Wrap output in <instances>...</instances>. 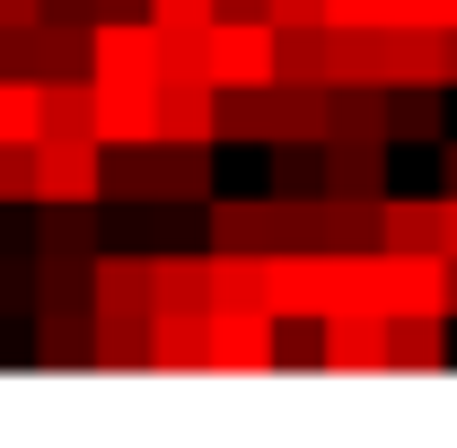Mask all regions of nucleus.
<instances>
[{
	"instance_id": "7",
	"label": "nucleus",
	"mask_w": 457,
	"mask_h": 448,
	"mask_svg": "<svg viewBox=\"0 0 457 448\" xmlns=\"http://www.w3.org/2000/svg\"><path fill=\"white\" fill-rule=\"evenodd\" d=\"M326 335H317V361L326 369H387V317L378 308H335V317H317Z\"/></svg>"
},
{
	"instance_id": "35",
	"label": "nucleus",
	"mask_w": 457,
	"mask_h": 448,
	"mask_svg": "<svg viewBox=\"0 0 457 448\" xmlns=\"http://www.w3.org/2000/svg\"><path fill=\"white\" fill-rule=\"evenodd\" d=\"M97 18H141V0H88V27Z\"/></svg>"
},
{
	"instance_id": "29",
	"label": "nucleus",
	"mask_w": 457,
	"mask_h": 448,
	"mask_svg": "<svg viewBox=\"0 0 457 448\" xmlns=\"http://www.w3.org/2000/svg\"><path fill=\"white\" fill-rule=\"evenodd\" d=\"M141 18H150V27H203L212 0H141Z\"/></svg>"
},
{
	"instance_id": "34",
	"label": "nucleus",
	"mask_w": 457,
	"mask_h": 448,
	"mask_svg": "<svg viewBox=\"0 0 457 448\" xmlns=\"http://www.w3.org/2000/svg\"><path fill=\"white\" fill-rule=\"evenodd\" d=\"M440 88H457V27H440Z\"/></svg>"
},
{
	"instance_id": "27",
	"label": "nucleus",
	"mask_w": 457,
	"mask_h": 448,
	"mask_svg": "<svg viewBox=\"0 0 457 448\" xmlns=\"http://www.w3.org/2000/svg\"><path fill=\"white\" fill-rule=\"evenodd\" d=\"M0 203H36V141H0Z\"/></svg>"
},
{
	"instance_id": "25",
	"label": "nucleus",
	"mask_w": 457,
	"mask_h": 448,
	"mask_svg": "<svg viewBox=\"0 0 457 448\" xmlns=\"http://www.w3.org/2000/svg\"><path fill=\"white\" fill-rule=\"evenodd\" d=\"M273 150V194H326V159H317V141H264Z\"/></svg>"
},
{
	"instance_id": "12",
	"label": "nucleus",
	"mask_w": 457,
	"mask_h": 448,
	"mask_svg": "<svg viewBox=\"0 0 457 448\" xmlns=\"http://www.w3.org/2000/svg\"><path fill=\"white\" fill-rule=\"evenodd\" d=\"M264 132L273 141H326V79H264Z\"/></svg>"
},
{
	"instance_id": "11",
	"label": "nucleus",
	"mask_w": 457,
	"mask_h": 448,
	"mask_svg": "<svg viewBox=\"0 0 457 448\" xmlns=\"http://www.w3.org/2000/svg\"><path fill=\"white\" fill-rule=\"evenodd\" d=\"M88 317H132V326H150L141 255H88Z\"/></svg>"
},
{
	"instance_id": "14",
	"label": "nucleus",
	"mask_w": 457,
	"mask_h": 448,
	"mask_svg": "<svg viewBox=\"0 0 457 448\" xmlns=\"http://www.w3.org/2000/svg\"><path fill=\"white\" fill-rule=\"evenodd\" d=\"M317 159H326V194H352V203L387 194V141H317Z\"/></svg>"
},
{
	"instance_id": "22",
	"label": "nucleus",
	"mask_w": 457,
	"mask_h": 448,
	"mask_svg": "<svg viewBox=\"0 0 457 448\" xmlns=\"http://www.w3.org/2000/svg\"><path fill=\"white\" fill-rule=\"evenodd\" d=\"M317 246H335V255H370V246H378V203L317 194Z\"/></svg>"
},
{
	"instance_id": "5",
	"label": "nucleus",
	"mask_w": 457,
	"mask_h": 448,
	"mask_svg": "<svg viewBox=\"0 0 457 448\" xmlns=\"http://www.w3.org/2000/svg\"><path fill=\"white\" fill-rule=\"evenodd\" d=\"M36 203H106L97 141H36Z\"/></svg>"
},
{
	"instance_id": "26",
	"label": "nucleus",
	"mask_w": 457,
	"mask_h": 448,
	"mask_svg": "<svg viewBox=\"0 0 457 448\" xmlns=\"http://www.w3.org/2000/svg\"><path fill=\"white\" fill-rule=\"evenodd\" d=\"M0 141H36V79L0 71Z\"/></svg>"
},
{
	"instance_id": "6",
	"label": "nucleus",
	"mask_w": 457,
	"mask_h": 448,
	"mask_svg": "<svg viewBox=\"0 0 457 448\" xmlns=\"http://www.w3.org/2000/svg\"><path fill=\"white\" fill-rule=\"evenodd\" d=\"M212 141H141V203H203Z\"/></svg>"
},
{
	"instance_id": "30",
	"label": "nucleus",
	"mask_w": 457,
	"mask_h": 448,
	"mask_svg": "<svg viewBox=\"0 0 457 448\" xmlns=\"http://www.w3.org/2000/svg\"><path fill=\"white\" fill-rule=\"evenodd\" d=\"M9 317H27V264L0 255V326H9Z\"/></svg>"
},
{
	"instance_id": "8",
	"label": "nucleus",
	"mask_w": 457,
	"mask_h": 448,
	"mask_svg": "<svg viewBox=\"0 0 457 448\" xmlns=\"http://www.w3.org/2000/svg\"><path fill=\"white\" fill-rule=\"evenodd\" d=\"M88 132L97 150L150 141V79H88Z\"/></svg>"
},
{
	"instance_id": "9",
	"label": "nucleus",
	"mask_w": 457,
	"mask_h": 448,
	"mask_svg": "<svg viewBox=\"0 0 457 448\" xmlns=\"http://www.w3.org/2000/svg\"><path fill=\"white\" fill-rule=\"evenodd\" d=\"M150 141H212V79H150Z\"/></svg>"
},
{
	"instance_id": "16",
	"label": "nucleus",
	"mask_w": 457,
	"mask_h": 448,
	"mask_svg": "<svg viewBox=\"0 0 457 448\" xmlns=\"http://www.w3.org/2000/svg\"><path fill=\"white\" fill-rule=\"evenodd\" d=\"M449 132V88H387V150H431Z\"/></svg>"
},
{
	"instance_id": "31",
	"label": "nucleus",
	"mask_w": 457,
	"mask_h": 448,
	"mask_svg": "<svg viewBox=\"0 0 457 448\" xmlns=\"http://www.w3.org/2000/svg\"><path fill=\"white\" fill-rule=\"evenodd\" d=\"M18 27H36V0H0V36H18Z\"/></svg>"
},
{
	"instance_id": "3",
	"label": "nucleus",
	"mask_w": 457,
	"mask_h": 448,
	"mask_svg": "<svg viewBox=\"0 0 457 448\" xmlns=\"http://www.w3.org/2000/svg\"><path fill=\"white\" fill-rule=\"evenodd\" d=\"M203 79L264 88L273 79V18H203Z\"/></svg>"
},
{
	"instance_id": "2",
	"label": "nucleus",
	"mask_w": 457,
	"mask_h": 448,
	"mask_svg": "<svg viewBox=\"0 0 457 448\" xmlns=\"http://www.w3.org/2000/svg\"><path fill=\"white\" fill-rule=\"evenodd\" d=\"M273 361H282V326H273V308H228V299L203 308V369L264 378Z\"/></svg>"
},
{
	"instance_id": "24",
	"label": "nucleus",
	"mask_w": 457,
	"mask_h": 448,
	"mask_svg": "<svg viewBox=\"0 0 457 448\" xmlns=\"http://www.w3.org/2000/svg\"><path fill=\"white\" fill-rule=\"evenodd\" d=\"M273 79H326V18L273 27Z\"/></svg>"
},
{
	"instance_id": "17",
	"label": "nucleus",
	"mask_w": 457,
	"mask_h": 448,
	"mask_svg": "<svg viewBox=\"0 0 457 448\" xmlns=\"http://www.w3.org/2000/svg\"><path fill=\"white\" fill-rule=\"evenodd\" d=\"M378 246H404V255H440V194H378Z\"/></svg>"
},
{
	"instance_id": "18",
	"label": "nucleus",
	"mask_w": 457,
	"mask_h": 448,
	"mask_svg": "<svg viewBox=\"0 0 457 448\" xmlns=\"http://www.w3.org/2000/svg\"><path fill=\"white\" fill-rule=\"evenodd\" d=\"M387 369L440 378L449 369V317H387Z\"/></svg>"
},
{
	"instance_id": "23",
	"label": "nucleus",
	"mask_w": 457,
	"mask_h": 448,
	"mask_svg": "<svg viewBox=\"0 0 457 448\" xmlns=\"http://www.w3.org/2000/svg\"><path fill=\"white\" fill-rule=\"evenodd\" d=\"M212 255V246H203ZM212 299L228 308H273V281H264V255H212ZM282 326V317H273Z\"/></svg>"
},
{
	"instance_id": "21",
	"label": "nucleus",
	"mask_w": 457,
	"mask_h": 448,
	"mask_svg": "<svg viewBox=\"0 0 457 448\" xmlns=\"http://www.w3.org/2000/svg\"><path fill=\"white\" fill-rule=\"evenodd\" d=\"M36 141H97L88 132V71L79 79H36Z\"/></svg>"
},
{
	"instance_id": "4",
	"label": "nucleus",
	"mask_w": 457,
	"mask_h": 448,
	"mask_svg": "<svg viewBox=\"0 0 457 448\" xmlns=\"http://www.w3.org/2000/svg\"><path fill=\"white\" fill-rule=\"evenodd\" d=\"M212 212H203V237H212V255H273L282 246V203L264 194V203H246V194H203Z\"/></svg>"
},
{
	"instance_id": "10",
	"label": "nucleus",
	"mask_w": 457,
	"mask_h": 448,
	"mask_svg": "<svg viewBox=\"0 0 457 448\" xmlns=\"http://www.w3.org/2000/svg\"><path fill=\"white\" fill-rule=\"evenodd\" d=\"M370 71H378V88H431L440 79V36L431 27H378Z\"/></svg>"
},
{
	"instance_id": "13",
	"label": "nucleus",
	"mask_w": 457,
	"mask_h": 448,
	"mask_svg": "<svg viewBox=\"0 0 457 448\" xmlns=\"http://www.w3.org/2000/svg\"><path fill=\"white\" fill-rule=\"evenodd\" d=\"M18 71H27V79H79V71H88V27L36 18V27L18 36Z\"/></svg>"
},
{
	"instance_id": "36",
	"label": "nucleus",
	"mask_w": 457,
	"mask_h": 448,
	"mask_svg": "<svg viewBox=\"0 0 457 448\" xmlns=\"http://www.w3.org/2000/svg\"><path fill=\"white\" fill-rule=\"evenodd\" d=\"M449 317H457V255H449Z\"/></svg>"
},
{
	"instance_id": "32",
	"label": "nucleus",
	"mask_w": 457,
	"mask_h": 448,
	"mask_svg": "<svg viewBox=\"0 0 457 448\" xmlns=\"http://www.w3.org/2000/svg\"><path fill=\"white\" fill-rule=\"evenodd\" d=\"M431 150H440V194H457V141H449V132H440Z\"/></svg>"
},
{
	"instance_id": "28",
	"label": "nucleus",
	"mask_w": 457,
	"mask_h": 448,
	"mask_svg": "<svg viewBox=\"0 0 457 448\" xmlns=\"http://www.w3.org/2000/svg\"><path fill=\"white\" fill-rule=\"evenodd\" d=\"M387 27H449V0H387Z\"/></svg>"
},
{
	"instance_id": "19",
	"label": "nucleus",
	"mask_w": 457,
	"mask_h": 448,
	"mask_svg": "<svg viewBox=\"0 0 457 448\" xmlns=\"http://www.w3.org/2000/svg\"><path fill=\"white\" fill-rule=\"evenodd\" d=\"M150 308H212V255H141Z\"/></svg>"
},
{
	"instance_id": "33",
	"label": "nucleus",
	"mask_w": 457,
	"mask_h": 448,
	"mask_svg": "<svg viewBox=\"0 0 457 448\" xmlns=\"http://www.w3.org/2000/svg\"><path fill=\"white\" fill-rule=\"evenodd\" d=\"M440 255H457V194H440Z\"/></svg>"
},
{
	"instance_id": "20",
	"label": "nucleus",
	"mask_w": 457,
	"mask_h": 448,
	"mask_svg": "<svg viewBox=\"0 0 457 448\" xmlns=\"http://www.w3.org/2000/svg\"><path fill=\"white\" fill-rule=\"evenodd\" d=\"M27 308H36V361L54 369L88 361V299H27Z\"/></svg>"
},
{
	"instance_id": "1",
	"label": "nucleus",
	"mask_w": 457,
	"mask_h": 448,
	"mask_svg": "<svg viewBox=\"0 0 457 448\" xmlns=\"http://www.w3.org/2000/svg\"><path fill=\"white\" fill-rule=\"evenodd\" d=\"M370 308L378 317H449V255L370 246Z\"/></svg>"
},
{
	"instance_id": "15",
	"label": "nucleus",
	"mask_w": 457,
	"mask_h": 448,
	"mask_svg": "<svg viewBox=\"0 0 457 448\" xmlns=\"http://www.w3.org/2000/svg\"><path fill=\"white\" fill-rule=\"evenodd\" d=\"M88 79H150V27L141 18H97L88 27Z\"/></svg>"
}]
</instances>
